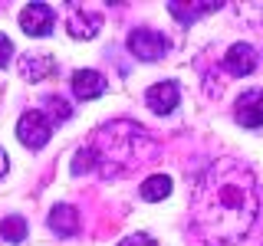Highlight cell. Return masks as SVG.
<instances>
[{
  "label": "cell",
  "instance_id": "277c9868",
  "mask_svg": "<svg viewBox=\"0 0 263 246\" xmlns=\"http://www.w3.org/2000/svg\"><path fill=\"white\" fill-rule=\"evenodd\" d=\"M53 135V125L40 109H30L20 115V125H16V138H20L27 148H43Z\"/></svg>",
  "mask_w": 263,
  "mask_h": 246
},
{
  "label": "cell",
  "instance_id": "2e32d148",
  "mask_svg": "<svg viewBox=\"0 0 263 246\" xmlns=\"http://www.w3.org/2000/svg\"><path fill=\"white\" fill-rule=\"evenodd\" d=\"M46 118H49V125H60V121H66V118H69V115H72V105L69 102H66V98H60V95H49L46 98Z\"/></svg>",
  "mask_w": 263,
  "mask_h": 246
},
{
  "label": "cell",
  "instance_id": "ba28073f",
  "mask_svg": "<svg viewBox=\"0 0 263 246\" xmlns=\"http://www.w3.org/2000/svg\"><path fill=\"white\" fill-rule=\"evenodd\" d=\"M257 63H260V56L250 43H234L224 56V66H227L230 76H250L257 69Z\"/></svg>",
  "mask_w": 263,
  "mask_h": 246
},
{
  "label": "cell",
  "instance_id": "7a4b0ae2",
  "mask_svg": "<svg viewBox=\"0 0 263 246\" xmlns=\"http://www.w3.org/2000/svg\"><path fill=\"white\" fill-rule=\"evenodd\" d=\"M155 141L138 128V121H112L92 131L89 145L76 151L72 158V174L82 177L89 171H102V174H122L128 168H138L142 161L155 158Z\"/></svg>",
  "mask_w": 263,
  "mask_h": 246
},
{
  "label": "cell",
  "instance_id": "3957f363",
  "mask_svg": "<svg viewBox=\"0 0 263 246\" xmlns=\"http://www.w3.org/2000/svg\"><path fill=\"white\" fill-rule=\"evenodd\" d=\"M128 53L135 59H145V63H155L168 53V36L158 30H148V27H138L128 33Z\"/></svg>",
  "mask_w": 263,
  "mask_h": 246
},
{
  "label": "cell",
  "instance_id": "6da1fadb",
  "mask_svg": "<svg viewBox=\"0 0 263 246\" xmlns=\"http://www.w3.org/2000/svg\"><path fill=\"white\" fill-rule=\"evenodd\" d=\"M191 217L197 236L208 246L240 243L260 217V191L253 171L234 158L214 161L197 177Z\"/></svg>",
  "mask_w": 263,
  "mask_h": 246
},
{
  "label": "cell",
  "instance_id": "9c48e42d",
  "mask_svg": "<svg viewBox=\"0 0 263 246\" xmlns=\"http://www.w3.org/2000/svg\"><path fill=\"white\" fill-rule=\"evenodd\" d=\"M66 27H69V36H76V39H92L99 27H102V20H99L96 13H86L82 7L76 4H69V20H66Z\"/></svg>",
  "mask_w": 263,
  "mask_h": 246
},
{
  "label": "cell",
  "instance_id": "9a60e30c",
  "mask_svg": "<svg viewBox=\"0 0 263 246\" xmlns=\"http://www.w3.org/2000/svg\"><path fill=\"white\" fill-rule=\"evenodd\" d=\"M0 236H4L7 243H23V240H27V220H23V217L0 220Z\"/></svg>",
  "mask_w": 263,
  "mask_h": 246
},
{
  "label": "cell",
  "instance_id": "52a82bcc",
  "mask_svg": "<svg viewBox=\"0 0 263 246\" xmlns=\"http://www.w3.org/2000/svg\"><path fill=\"white\" fill-rule=\"evenodd\" d=\"M145 102H148V109H152L155 115H171L178 109V102H181L178 82H158V86H152L145 92Z\"/></svg>",
  "mask_w": 263,
  "mask_h": 246
},
{
  "label": "cell",
  "instance_id": "7c38bea8",
  "mask_svg": "<svg viewBox=\"0 0 263 246\" xmlns=\"http://www.w3.org/2000/svg\"><path fill=\"white\" fill-rule=\"evenodd\" d=\"M20 72H23L27 82H43L49 72H53V59H49V56H23Z\"/></svg>",
  "mask_w": 263,
  "mask_h": 246
},
{
  "label": "cell",
  "instance_id": "30bf717a",
  "mask_svg": "<svg viewBox=\"0 0 263 246\" xmlns=\"http://www.w3.org/2000/svg\"><path fill=\"white\" fill-rule=\"evenodd\" d=\"M49 230H56V236H76L79 233V213L72 203H56L46 217Z\"/></svg>",
  "mask_w": 263,
  "mask_h": 246
},
{
  "label": "cell",
  "instance_id": "5b68a950",
  "mask_svg": "<svg viewBox=\"0 0 263 246\" xmlns=\"http://www.w3.org/2000/svg\"><path fill=\"white\" fill-rule=\"evenodd\" d=\"M234 115H237V125L243 128H260L263 125V89H250L237 98L234 105Z\"/></svg>",
  "mask_w": 263,
  "mask_h": 246
},
{
  "label": "cell",
  "instance_id": "4fadbf2b",
  "mask_svg": "<svg viewBox=\"0 0 263 246\" xmlns=\"http://www.w3.org/2000/svg\"><path fill=\"white\" fill-rule=\"evenodd\" d=\"M168 10L178 16L181 23H194V16H208V13H214V10H220V4H168Z\"/></svg>",
  "mask_w": 263,
  "mask_h": 246
},
{
  "label": "cell",
  "instance_id": "e0dca14e",
  "mask_svg": "<svg viewBox=\"0 0 263 246\" xmlns=\"http://www.w3.org/2000/svg\"><path fill=\"white\" fill-rule=\"evenodd\" d=\"M119 246H158V243H155V236H148V233H132V236H122Z\"/></svg>",
  "mask_w": 263,
  "mask_h": 246
},
{
  "label": "cell",
  "instance_id": "8fae6325",
  "mask_svg": "<svg viewBox=\"0 0 263 246\" xmlns=\"http://www.w3.org/2000/svg\"><path fill=\"white\" fill-rule=\"evenodd\" d=\"M72 92H76V98H82V102L99 98L105 92V76L96 72V69H79L76 76H72Z\"/></svg>",
  "mask_w": 263,
  "mask_h": 246
},
{
  "label": "cell",
  "instance_id": "5bb4252c",
  "mask_svg": "<svg viewBox=\"0 0 263 246\" xmlns=\"http://www.w3.org/2000/svg\"><path fill=\"white\" fill-rule=\"evenodd\" d=\"M168 194H171V177L168 174L145 177V184H142V197H145V200H164Z\"/></svg>",
  "mask_w": 263,
  "mask_h": 246
},
{
  "label": "cell",
  "instance_id": "d6986e66",
  "mask_svg": "<svg viewBox=\"0 0 263 246\" xmlns=\"http://www.w3.org/2000/svg\"><path fill=\"white\" fill-rule=\"evenodd\" d=\"M7 168H10V161H7V151H4V148H0V177L7 174Z\"/></svg>",
  "mask_w": 263,
  "mask_h": 246
},
{
  "label": "cell",
  "instance_id": "ac0fdd59",
  "mask_svg": "<svg viewBox=\"0 0 263 246\" xmlns=\"http://www.w3.org/2000/svg\"><path fill=\"white\" fill-rule=\"evenodd\" d=\"M10 59H13V43L4 36V33H0V69H4Z\"/></svg>",
  "mask_w": 263,
  "mask_h": 246
},
{
  "label": "cell",
  "instance_id": "8992f818",
  "mask_svg": "<svg viewBox=\"0 0 263 246\" xmlns=\"http://www.w3.org/2000/svg\"><path fill=\"white\" fill-rule=\"evenodd\" d=\"M20 27L27 36H49L53 33V10L46 4H27L20 13Z\"/></svg>",
  "mask_w": 263,
  "mask_h": 246
}]
</instances>
